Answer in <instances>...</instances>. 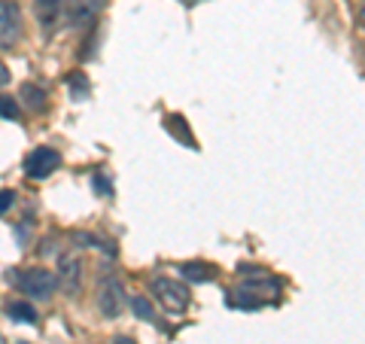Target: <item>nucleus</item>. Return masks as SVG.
<instances>
[{
	"instance_id": "nucleus-1",
	"label": "nucleus",
	"mask_w": 365,
	"mask_h": 344,
	"mask_svg": "<svg viewBox=\"0 0 365 344\" xmlns=\"http://www.w3.org/2000/svg\"><path fill=\"white\" fill-rule=\"evenodd\" d=\"M16 283L21 293L34 295V299H52L55 290H58V274L46 268H25L16 274Z\"/></svg>"
},
{
	"instance_id": "nucleus-2",
	"label": "nucleus",
	"mask_w": 365,
	"mask_h": 344,
	"mask_svg": "<svg viewBox=\"0 0 365 344\" xmlns=\"http://www.w3.org/2000/svg\"><path fill=\"white\" fill-rule=\"evenodd\" d=\"M241 274H253V278H259L262 283L268 286V290H274V293H280V283L274 280V278H268V274H262L259 268H250V265H241ZM256 293H262V286H256V283H250V286H244V290H237L235 295H228V305H235V308H262V305H268L265 299H259Z\"/></svg>"
},
{
	"instance_id": "nucleus-3",
	"label": "nucleus",
	"mask_w": 365,
	"mask_h": 344,
	"mask_svg": "<svg viewBox=\"0 0 365 344\" xmlns=\"http://www.w3.org/2000/svg\"><path fill=\"white\" fill-rule=\"evenodd\" d=\"M61 165V153L52 150V146H37L25 156V174L31 180H46L49 174H55Z\"/></svg>"
},
{
	"instance_id": "nucleus-4",
	"label": "nucleus",
	"mask_w": 365,
	"mask_h": 344,
	"mask_svg": "<svg viewBox=\"0 0 365 344\" xmlns=\"http://www.w3.org/2000/svg\"><path fill=\"white\" fill-rule=\"evenodd\" d=\"M153 293H155V299L162 302L170 314H180V311H186V308H189V290L180 280L158 278V280H153Z\"/></svg>"
},
{
	"instance_id": "nucleus-5",
	"label": "nucleus",
	"mask_w": 365,
	"mask_h": 344,
	"mask_svg": "<svg viewBox=\"0 0 365 344\" xmlns=\"http://www.w3.org/2000/svg\"><path fill=\"white\" fill-rule=\"evenodd\" d=\"M98 308L104 317H119L125 308V290L116 278H101L98 283Z\"/></svg>"
},
{
	"instance_id": "nucleus-6",
	"label": "nucleus",
	"mask_w": 365,
	"mask_h": 344,
	"mask_svg": "<svg viewBox=\"0 0 365 344\" xmlns=\"http://www.w3.org/2000/svg\"><path fill=\"white\" fill-rule=\"evenodd\" d=\"M21 40V9L16 0H0V46Z\"/></svg>"
},
{
	"instance_id": "nucleus-7",
	"label": "nucleus",
	"mask_w": 365,
	"mask_h": 344,
	"mask_svg": "<svg viewBox=\"0 0 365 344\" xmlns=\"http://www.w3.org/2000/svg\"><path fill=\"white\" fill-rule=\"evenodd\" d=\"M58 283L67 295H79V290H83V259L76 253L58 259Z\"/></svg>"
},
{
	"instance_id": "nucleus-8",
	"label": "nucleus",
	"mask_w": 365,
	"mask_h": 344,
	"mask_svg": "<svg viewBox=\"0 0 365 344\" xmlns=\"http://www.w3.org/2000/svg\"><path fill=\"white\" fill-rule=\"evenodd\" d=\"M101 6H104V0H67L64 19H67V25H86V21L95 19Z\"/></svg>"
},
{
	"instance_id": "nucleus-9",
	"label": "nucleus",
	"mask_w": 365,
	"mask_h": 344,
	"mask_svg": "<svg viewBox=\"0 0 365 344\" xmlns=\"http://www.w3.org/2000/svg\"><path fill=\"white\" fill-rule=\"evenodd\" d=\"M64 6H67V0H34V13H37V21L46 31H52L61 21Z\"/></svg>"
},
{
	"instance_id": "nucleus-10",
	"label": "nucleus",
	"mask_w": 365,
	"mask_h": 344,
	"mask_svg": "<svg viewBox=\"0 0 365 344\" xmlns=\"http://www.w3.org/2000/svg\"><path fill=\"white\" fill-rule=\"evenodd\" d=\"M19 101L21 107L31 110V113H43L46 107H49V95H46V88L37 86V83H25L19 88Z\"/></svg>"
},
{
	"instance_id": "nucleus-11",
	"label": "nucleus",
	"mask_w": 365,
	"mask_h": 344,
	"mask_svg": "<svg viewBox=\"0 0 365 344\" xmlns=\"http://www.w3.org/2000/svg\"><path fill=\"white\" fill-rule=\"evenodd\" d=\"M182 278L192 280V283H207V280H216V268L210 262H182L180 265Z\"/></svg>"
},
{
	"instance_id": "nucleus-12",
	"label": "nucleus",
	"mask_w": 365,
	"mask_h": 344,
	"mask_svg": "<svg viewBox=\"0 0 365 344\" xmlns=\"http://www.w3.org/2000/svg\"><path fill=\"white\" fill-rule=\"evenodd\" d=\"M165 128L170 131V134H174L177 137V141H182V143H186L189 146V150H195V137H192V131H189V125H186V119H182V116H177V113H170V116L165 119Z\"/></svg>"
},
{
	"instance_id": "nucleus-13",
	"label": "nucleus",
	"mask_w": 365,
	"mask_h": 344,
	"mask_svg": "<svg viewBox=\"0 0 365 344\" xmlns=\"http://www.w3.org/2000/svg\"><path fill=\"white\" fill-rule=\"evenodd\" d=\"M6 314L13 320H21V323H37V311L28 305V302H9L6 305Z\"/></svg>"
},
{
	"instance_id": "nucleus-14",
	"label": "nucleus",
	"mask_w": 365,
	"mask_h": 344,
	"mask_svg": "<svg viewBox=\"0 0 365 344\" xmlns=\"http://www.w3.org/2000/svg\"><path fill=\"white\" fill-rule=\"evenodd\" d=\"M73 241H76V247H101V250H107V253H113V247H110V244H104V241L95 238V235H83V232H76V235H73Z\"/></svg>"
},
{
	"instance_id": "nucleus-15",
	"label": "nucleus",
	"mask_w": 365,
	"mask_h": 344,
	"mask_svg": "<svg viewBox=\"0 0 365 344\" xmlns=\"http://www.w3.org/2000/svg\"><path fill=\"white\" fill-rule=\"evenodd\" d=\"M19 101H13V98H6V95H0V116L4 119H19Z\"/></svg>"
},
{
	"instance_id": "nucleus-16",
	"label": "nucleus",
	"mask_w": 365,
	"mask_h": 344,
	"mask_svg": "<svg viewBox=\"0 0 365 344\" xmlns=\"http://www.w3.org/2000/svg\"><path fill=\"white\" fill-rule=\"evenodd\" d=\"M131 308H134V311H137V314H140L143 320H155V311H153V305H150V302H146V299H140V295H137V299L131 302Z\"/></svg>"
},
{
	"instance_id": "nucleus-17",
	"label": "nucleus",
	"mask_w": 365,
	"mask_h": 344,
	"mask_svg": "<svg viewBox=\"0 0 365 344\" xmlns=\"http://www.w3.org/2000/svg\"><path fill=\"white\" fill-rule=\"evenodd\" d=\"M67 83H71V88H73L76 98H86V95H88V83H86V79L79 76V74H73L71 79H67Z\"/></svg>"
},
{
	"instance_id": "nucleus-18",
	"label": "nucleus",
	"mask_w": 365,
	"mask_h": 344,
	"mask_svg": "<svg viewBox=\"0 0 365 344\" xmlns=\"http://www.w3.org/2000/svg\"><path fill=\"white\" fill-rule=\"evenodd\" d=\"M13 201H16L13 192H9V189H0V216H4L9 208H13Z\"/></svg>"
},
{
	"instance_id": "nucleus-19",
	"label": "nucleus",
	"mask_w": 365,
	"mask_h": 344,
	"mask_svg": "<svg viewBox=\"0 0 365 344\" xmlns=\"http://www.w3.org/2000/svg\"><path fill=\"white\" fill-rule=\"evenodd\" d=\"M9 83V71H6V64L0 61V86H6Z\"/></svg>"
},
{
	"instance_id": "nucleus-20",
	"label": "nucleus",
	"mask_w": 365,
	"mask_h": 344,
	"mask_svg": "<svg viewBox=\"0 0 365 344\" xmlns=\"http://www.w3.org/2000/svg\"><path fill=\"white\" fill-rule=\"evenodd\" d=\"M359 25L365 28V0H362V6H359Z\"/></svg>"
},
{
	"instance_id": "nucleus-21",
	"label": "nucleus",
	"mask_w": 365,
	"mask_h": 344,
	"mask_svg": "<svg viewBox=\"0 0 365 344\" xmlns=\"http://www.w3.org/2000/svg\"><path fill=\"white\" fill-rule=\"evenodd\" d=\"M113 344H134V341H131V338H116Z\"/></svg>"
}]
</instances>
